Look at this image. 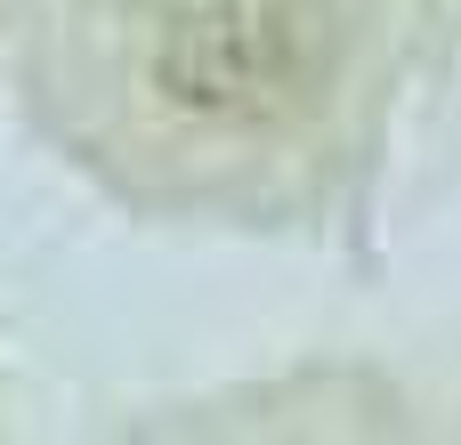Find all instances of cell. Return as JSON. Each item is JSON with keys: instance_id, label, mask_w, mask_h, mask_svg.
I'll use <instances>...</instances> for the list:
<instances>
[{"instance_id": "cell-1", "label": "cell", "mask_w": 461, "mask_h": 445, "mask_svg": "<svg viewBox=\"0 0 461 445\" xmlns=\"http://www.w3.org/2000/svg\"><path fill=\"white\" fill-rule=\"evenodd\" d=\"M332 65L324 0H162L154 73L178 105L219 122H267L316 97Z\"/></svg>"}]
</instances>
